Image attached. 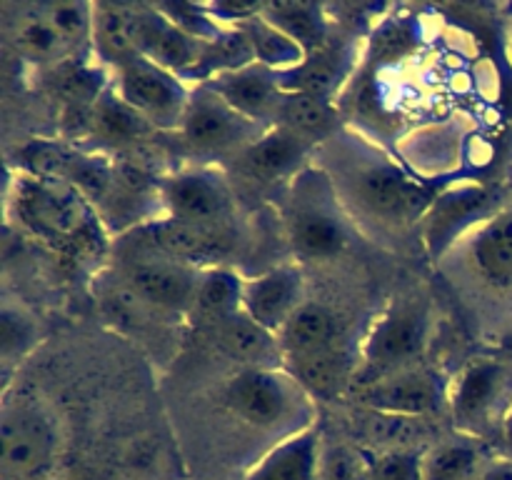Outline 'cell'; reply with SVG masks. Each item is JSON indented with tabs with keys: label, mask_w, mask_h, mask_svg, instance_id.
<instances>
[{
	"label": "cell",
	"mask_w": 512,
	"mask_h": 480,
	"mask_svg": "<svg viewBox=\"0 0 512 480\" xmlns=\"http://www.w3.org/2000/svg\"><path fill=\"white\" fill-rule=\"evenodd\" d=\"M200 273L178 260H145L130 265L128 283L140 298L165 310H190Z\"/></svg>",
	"instance_id": "cell-15"
},
{
	"label": "cell",
	"mask_w": 512,
	"mask_h": 480,
	"mask_svg": "<svg viewBox=\"0 0 512 480\" xmlns=\"http://www.w3.org/2000/svg\"><path fill=\"white\" fill-rule=\"evenodd\" d=\"M335 120H338V113H335L330 100L313 98V95L305 93H285L275 125L293 130V133L303 135L305 140L313 143L333 128Z\"/></svg>",
	"instance_id": "cell-29"
},
{
	"label": "cell",
	"mask_w": 512,
	"mask_h": 480,
	"mask_svg": "<svg viewBox=\"0 0 512 480\" xmlns=\"http://www.w3.org/2000/svg\"><path fill=\"white\" fill-rule=\"evenodd\" d=\"M40 10L60 35L68 53L93 43V5L90 3H40Z\"/></svg>",
	"instance_id": "cell-31"
},
{
	"label": "cell",
	"mask_w": 512,
	"mask_h": 480,
	"mask_svg": "<svg viewBox=\"0 0 512 480\" xmlns=\"http://www.w3.org/2000/svg\"><path fill=\"white\" fill-rule=\"evenodd\" d=\"M265 130L268 128L240 115L205 83L193 88L183 125H180L185 143L200 155H225L235 150L245 153Z\"/></svg>",
	"instance_id": "cell-4"
},
{
	"label": "cell",
	"mask_w": 512,
	"mask_h": 480,
	"mask_svg": "<svg viewBox=\"0 0 512 480\" xmlns=\"http://www.w3.org/2000/svg\"><path fill=\"white\" fill-rule=\"evenodd\" d=\"M363 400L380 413L410 418V415H425L435 410L440 400V388L433 373L408 365V368H400L395 373L365 383Z\"/></svg>",
	"instance_id": "cell-13"
},
{
	"label": "cell",
	"mask_w": 512,
	"mask_h": 480,
	"mask_svg": "<svg viewBox=\"0 0 512 480\" xmlns=\"http://www.w3.org/2000/svg\"><path fill=\"white\" fill-rule=\"evenodd\" d=\"M5 35L8 43L18 50L23 58L43 63V60H60L68 55V48L55 33L53 25L43 15L40 5H20L15 8L13 18L5 20Z\"/></svg>",
	"instance_id": "cell-20"
},
{
	"label": "cell",
	"mask_w": 512,
	"mask_h": 480,
	"mask_svg": "<svg viewBox=\"0 0 512 480\" xmlns=\"http://www.w3.org/2000/svg\"><path fill=\"white\" fill-rule=\"evenodd\" d=\"M350 193L365 210L388 220H410L418 213L423 218L430 205L425 188L385 158L355 168Z\"/></svg>",
	"instance_id": "cell-6"
},
{
	"label": "cell",
	"mask_w": 512,
	"mask_h": 480,
	"mask_svg": "<svg viewBox=\"0 0 512 480\" xmlns=\"http://www.w3.org/2000/svg\"><path fill=\"white\" fill-rule=\"evenodd\" d=\"M243 283L238 275L225 268H208L200 273L198 290H195L193 313L203 320L220 325L223 320L240 313V300H243Z\"/></svg>",
	"instance_id": "cell-24"
},
{
	"label": "cell",
	"mask_w": 512,
	"mask_h": 480,
	"mask_svg": "<svg viewBox=\"0 0 512 480\" xmlns=\"http://www.w3.org/2000/svg\"><path fill=\"white\" fill-rule=\"evenodd\" d=\"M483 458L468 443H445L423 460V480H473Z\"/></svg>",
	"instance_id": "cell-30"
},
{
	"label": "cell",
	"mask_w": 512,
	"mask_h": 480,
	"mask_svg": "<svg viewBox=\"0 0 512 480\" xmlns=\"http://www.w3.org/2000/svg\"><path fill=\"white\" fill-rule=\"evenodd\" d=\"M320 473L318 435L298 433L270 450L245 480H315Z\"/></svg>",
	"instance_id": "cell-19"
},
{
	"label": "cell",
	"mask_w": 512,
	"mask_h": 480,
	"mask_svg": "<svg viewBox=\"0 0 512 480\" xmlns=\"http://www.w3.org/2000/svg\"><path fill=\"white\" fill-rule=\"evenodd\" d=\"M370 468L373 463H365L363 458L348 450H338L328 458L323 473L325 480H370Z\"/></svg>",
	"instance_id": "cell-37"
},
{
	"label": "cell",
	"mask_w": 512,
	"mask_h": 480,
	"mask_svg": "<svg viewBox=\"0 0 512 480\" xmlns=\"http://www.w3.org/2000/svg\"><path fill=\"white\" fill-rule=\"evenodd\" d=\"M210 90L233 105L240 115L250 118L263 128H273L278 120L280 103L285 90L280 88V73L260 63H250L238 70H225L205 80Z\"/></svg>",
	"instance_id": "cell-7"
},
{
	"label": "cell",
	"mask_w": 512,
	"mask_h": 480,
	"mask_svg": "<svg viewBox=\"0 0 512 480\" xmlns=\"http://www.w3.org/2000/svg\"><path fill=\"white\" fill-rule=\"evenodd\" d=\"M303 278L293 268H275L243 283L240 308L253 323L278 335L300 308Z\"/></svg>",
	"instance_id": "cell-12"
},
{
	"label": "cell",
	"mask_w": 512,
	"mask_h": 480,
	"mask_svg": "<svg viewBox=\"0 0 512 480\" xmlns=\"http://www.w3.org/2000/svg\"><path fill=\"white\" fill-rule=\"evenodd\" d=\"M338 320L328 308L305 303L278 333L280 353L285 360L308 358V355L338 350Z\"/></svg>",
	"instance_id": "cell-17"
},
{
	"label": "cell",
	"mask_w": 512,
	"mask_h": 480,
	"mask_svg": "<svg viewBox=\"0 0 512 480\" xmlns=\"http://www.w3.org/2000/svg\"><path fill=\"white\" fill-rule=\"evenodd\" d=\"M115 93L148 123L180 128L193 88L185 85V78L138 53L115 68Z\"/></svg>",
	"instance_id": "cell-3"
},
{
	"label": "cell",
	"mask_w": 512,
	"mask_h": 480,
	"mask_svg": "<svg viewBox=\"0 0 512 480\" xmlns=\"http://www.w3.org/2000/svg\"><path fill=\"white\" fill-rule=\"evenodd\" d=\"M98 125L103 133L113 135V138H133V135L143 133L148 120L135 113L128 103H123L118 93H100Z\"/></svg>",
	"instance_id": "cell-35"
},
{
	"label": "cell",
	"mask_w": 512,
	"mask_h": 480,
	"mask_svg": "<svg viewBox=\"0 0 512 480\" xmlns=\"http://www.w3.org/2000/svg\"><path fill=\"white\" fill-rule=\"evenodd\" d=\"M473 480H512V460L485 463Z\"/></svg>",
	"instance_id": "cell-38"
},
{
	"label": "cell",
	"mask_w": 512,
	"mask_h": 480,
	"mask_svg": "<svg viewBox=\"0 0 512 480\" xmlns=\"http://www.w3.org/2000/svg\"><path fill=\"white\" fill-rule=\"evenodd\" d=\"M503 440H505V445L512 450V400H510L508 410H505V418H503Z\"/></svg>",
	"instance_id": "cell-39"
},
{
	"label": "cell",
	"mask_w": 512,
	"mask_h": 480,
	"mask_svg": "<svg viewBox=\"0 0 512 480\" xmlns=\"http://www.w3.org/2000/svg\"><path fill=\"white\" fill-rule=\"evenodd\" d=\"M428 338V315L418 303H400L385 310L370 328L363 345L365 383L408 368Z\"/></svg>",
	"instance_id": "cell-5"
},
{
	"label": "cell",
	"mask_w": 512,
	"mask_h": 480,
	"mask_svg": "<svg viewBox=\"0 0 512 480\" xmlns=\"http://www.w3.org/2000/svg\"><path fill=\"white\" fill-rule=\"evenodd\" d=\"M218 333L225 350H228L230 355H235L238 360L250 363V368H263V365H260L263 360H273L278 358V355L283 358L278 335L260 328V325L253 323L243 310L235 313L233 318L223 320V323L218 325Z\"/></svg>",
	"instance_id": "cell-26"
},
{
	"label": "cell",
	"mask_w": 512,
	"mask_h": 480,
	"mask_svg": "<svg viewBox=\"0 0 512 480\" xmlns=\"http://www.w3.org/2000/svg\"><path fill=\"white\" fill-rule=\"evenodd\" d=\"M510 353H512V345H510Z\"/></svg>",
	"instance_id": "cell-41"
},
{
	"label": "cell",
	"mask_w": 512,
	"mask_h": 480,
	"mask_svg": "<svg viewBox=\"0 0 512 480\" xmlns=\"http://www.w3.org/2000/svg\"><path fill=\"white\" fill-rule=\"evenodd\" d=\"M228 405L248 423L273 428L288 413V390L283 380L268 368H245L230 380L225 390Z\"/></svg>",
	"instance_id": "cell-14"
},
{
	"label": "cell",
	"mask_w": 512,
	"mask_h": 480,
	"mask_svg": "<svg viewBox=\"0 0 512 480\" xmlns=\"http://www.w3.org/2000/svg\"><path fill=\"white\" fill-rule=\"evenodd\" d=\"M160 15L170 20L173 25H178L183 33L193 35V38L203 40V43H213L215 38L225 33L228 28L218 23V20L210 15V10L205 5L195 3H160L153 5Z\"/></svg>",
	"instance_id": "cell-34"
},
{
	"label": "cell",
	"mask_w": 512,
	"mask_h": 480,
	"mask_svg": "<svg viewBox=\"0 0 512 480\" xmlns=\"http://www.w3.org/2000/svg\"><path fill=\"white\" fill-rule=\"evenodd\" d=\"M58 450L55 423L30 400L5 403L0 418V480H38Z\"/></svg>",
	"instance_id": "cell-2"
},
{
	"label": "cell",
	"mask_w": 512,
	"mask_h": 480,
	"mask_svg": "<svg viewBox=\"0 0 512 480\" xmlns=\"http://www.w3.org/2000/svg\"><path fill=\"white\" fill-rule=\"evenodd\" d=\"M370 480H423V460L408 453H385L373 460Z\"/></svg>",
	"instance_id": "cell-36"
},
{
	"label": "cell",
	"mask_w": 512,
	"mask_h": 480,
	"mask_svg": "<svg viewBox=\"0 0 512 480\" xmlns=\"http://www.w3.org/2000/svg\"><path fill=\"white\" fill-rule=\"evenodd\" d=\"M210 233L208 225L180 223V220H165V223L150 228V243L168 255L170 260H183V263H195V260H208L215 253L218 243Z\"/></svg>",
	"instance_id": "cell-28"
},
{
	"label": "cell",
	"mask_w": 512,
	"mask_h": 480,
	"mask_svg": "<svg viewBox=\"0 0 512 480\" xmlns=\"http://www.w3.org/2000/svg\"><path fill=\"white\" fill-rule=\"evenodd\" d=\"M510 383V368L503 360L473 358L455 378L450 390L453 418L463 428H478L490 418Z\"/></svg>",
	"instance_id": "cell-10"
},
{
	"label": "cell",
	"mask_w": 512,
	"mask_h": 480,
	"mask_svg": "<svg viewBox=\"0 0 512 480\" xmlns=\"http://www.w3.org/2000/svg\"><path fill=\"white\" fill-rule=\"evenodd\" d=\"M240 30L245 33V38L250 40V48L255 53V63L265 65V68L275 70V73H288V70L298 68L300 63H305L308 53L295 43L293 38L283 33V30L275 28L273 23L263 18V15H255L248 23L240 25Z\"/></svg>",
	"instance_id": "cell-27"
},
{
	"label": "cell",
	"mask_w": 512,
	"mask_h": 480,
	"mask_svg": "<svg viewBox=\"0 0 512 480\" xmlns=\"http://www.w3.org/2000/svg\"><path fill=\"white\" fill-rule=\"evenodd\" d=\"M475 268L493 283H512V208L493 215L478 230L470 248Z\"/></svg>",
	"instance_id": "cell-23"
},
{
	"label": "cell",
	"mask_w": 512,
	"mask_h": 480,
	"mask_svg": "<svg viewBox=\"0 0 512 480\" xmlns=\"http://www.w3.org/2000/svg\"><path fill=\"white\" fill-rule=\"evenodd\" d=\"M290 365V370L295 373V378L303 380L310 390L320 395H330L343 380V355L338 350H328V353L308 355V358H295L285 360Z\"/></svg>",
	"instance_id": "cell-32"
},
{
	"label": "cell",
	"mask_w": 512,
	"mask_h": 480,
	"mask_svg": "<svg viewBox=\"0 0 512 480\" xmlns=\"http://www.w3.org/2000/svg\"><path fill=\"white\" fill-rule=\"evenodd\" d=\"M35 338H38V333H35L33 320L10 303H5L3 315H0V355H3L5 370L28 355V350L35 345Z\"/></svg>",
	"instance_id": "cell-33"
},
{
	"label": "cell",
	"mask_w": 512,
	"mask_h": 480,
	"mask_svg": "<svg viewBox=\"0 0 512 480\" xmlns=\"http://www.w3.org/2000/svg\"><path fill=\"white\" fill-rule=\"evenodd\" d=\"M160 193H163V203L170 218L180 220V223L208 225L225 215L230 205L223 178L203 168L175 173L173 178L165 180Z\"/></svg>",
	"instance_id": "cell-11"
},
{
	"label": "cell",
	"mask_w": 512,
	"mask_h": 480,
	"mask_svg": "<svg viewBox=\"0 0 512 480\" xmlns=\"http://www.w3.org/2000/svg\"><path fill=\"white\" fill-rule=\"evenodd\" d=\"M490 205L488 190L480 183H455L445 188L420 218V235L430 255H440Z\"/></svg>",
	"instance_id": "cell-8"
},
{
	"label": "cell",
	"mask_w": 512,
	"mask_h": 480,
	"mask_svg": "<svg viewBox=\"0 0 512 480\" xmlns=\"http://www.w3.org/2000/svg\"><path fill=\"white\" fill-rule=\"evenodd\" d=\"M345 73H348V55L343 50L320 48L310 53L298 68L280 73V88L285 93H305L330 100L338 93Z\"/></svg>",
	"instance_id": "cell-22"
},
{
	"label": "cell",
	"mask_w": 512,
	"mask_h": 480,
	"mask_svg": "<svg viewBox=\"0 0 512 480\" xmlns=\"http://www.w3.org/2000/svg\"><path fill=\"white\" fill-rule=\"evenodd\" d=\"M310 140L288 128H268L243 153L245 165L258 178H283L305 158Z\"/></svg>",
	"instance_id": "cell-21"
},
{
	"label": "cell",
	"mask_w": 512,
	"mask_h": 480,
	"mask_svg": "<svg viewBox=\"0 0 512 480\" xmlns=\"http://www.w3.org/2000/svg\"><path fill=\"white\" fill-rule=\"evenodd\" d=\"M203 40L183 33L178 25L170 23L165 15H160L153 5L138 8V48L140 55L150 58L153 63L163 65L170 73L180 78H193L200 68L205 55Z\"/></svg>",
	"instance_id": "cell-9"
},
{
	"label": "cell",
	"mask_w": 512,
	"mask_h": 480,
	"mask_svg": "<svg viewBox=\"0 0 512 480\" xmlns=\"http://www.w3.org/2000/svg\"><path fill=\"white\" fill-rule=\"evenodd\" d=\"M260 15L278 30H283L288 38H293L308 55L323 48L325 15L320 5L280 0V3H265Z\"/></svg>",
	"instance_id": "cell-25"
},
{
	"label": "cell",
	"mask_w": 512,
	"mask_h": 480,
	"mask_svg": "<svg viewBox=\"0 0 512 480\" xmlns=\"http://www.w3.org/2000/svg\"><path fill=\"white\" fill-rule=\"evenodd\" d=\"M505 48H508V60L512 65V15H510V23H508V35H505Z\"/></svg>",
	"instance_id": "cell-40"
},
{
	"label": "cell",
	"mask_w": 512,
	"mask_h": 480,
	"mask_svg": "<svg viewBox=\"0 0 512 480\" xmlns=\"http://www.w3.org/2000/svg\"><path fill=\"white\" fill-rule=\"evenodd\" d=\"M20 223L50 245L85 250L98 245V225L83 195L50 178H18L10 195Z\"/></svg>",
	"instance_id": "cell-1"
},
{
	"label": "cell",
	"mask_w": 512,
	"mask_h": 480,
	"mask_svg": "<svg viewBox=\"0 0 512 480\" xmlns=\"http://www.w3.org/2000/svg\"><path fill=\"white\" fill-rule=\"evenodd\" d=\"M290 240L305 258H333L345 248L348 233L330 203H308L300 190L290 215Z\"/></svg>",
	"instance_id": "cell-16"
},
{
	"label": "cell",
	"mask_w": 512,
	"mask_h": 480,
	"mask_svg": "<svg viewBox=\"0 0 512 480\" xmlns=\"http://www.w3.org/2000/svg\"><path fill=\"white\" fill-rule=\"evenodd\" d=\"M93 45L105 63L120 65L135 58L138 48V8L100 3L93 5Z\"/></svg>",
	"instance_id": "cell-18"
}]
</instances>
